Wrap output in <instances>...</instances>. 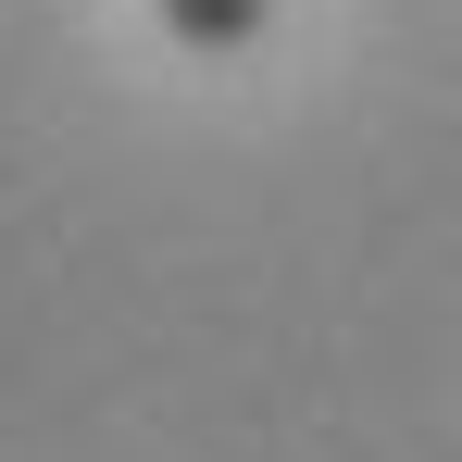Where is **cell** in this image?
<instances>
[{"label":"cell","instance_id":"6da1fadb","mask_svg":"<svg viewBox=\"0 0 462 462\" xmlns=\"http://www.w3.org/2000/svg\"><path fill=\"white\" fill-rule=\"evenodd\" d=\"M162 38L188 51V63H237V51H263V25H275V0H151Z\"/></svg>","mask_w":462,"mask_h":462}]
</instances>
